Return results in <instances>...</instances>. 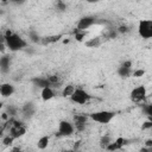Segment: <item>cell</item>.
I'll use <instances>...</instances> for the list:
<instances>
[{
	"instance_id": "obj_12",
	"label": "cell",
	"mask_w": 152,
	"mask_h": 152,
	"mask_svg": "<svg viewBox=\"0 0 152 152\" xmlns=\"http://www.w3.org/2000/svg\"><path fill=\"white\" fill-rule=\"evenodd\" d=\"M21 113L25 118H31L33 116V114L36 113V106L33 102H26L23 108H21Z\"/></svg>"
},
{
	"instance_id": "obj_28",
	"label": "cell",
	"mask_w": 152,
	"mask_h": 152,
	"mask_svg": "<svg viewBox=\"0 0 152 152\" xmlns=\"http://www.w3.org/2000/svg\"><path fill=\"white\" fill-rule=\"evenodd\" d=\"M12 152H23V151H21L19 147H13V148H12Z\"/></svg>"
},
{
	"instance_id": "obj_18",
	"label": "cell",
	"mask_w": 152,
	"mask_h": 152,
	"mask_svg": "<svg viewBox=\"0 0 152 152\" xmlns=\"http://www.w3.org/2000/svg\"><path fill=\"white\" fill-rule=\"evenodd\" d=\"M75 89H76V88H75L72 84L65 86V87L63 88V90H62V96H64V97H70V96L74 94Z\"/></svg>"
},
{
	"instance_id": "obj_17",
	"label": "cell",
	"mask_w": 152,
	"mask_h": 152,
	"mask_svg": "<svg viewBox=\"0 0 152 152\" xmlns=\"http://www.w3.org/2000/svg\"><path fill=\"white\" fill-rule=\"evenodd\" d=\"M49 142H50V138L48 135H43L38 139L37 141V147L39 150H45L48 146H49Z\"/></svg>"
},
{
	"instance_id": "obj_11",
	"label": "cell",
	"mask_w": 152,
	"mask_h": 152,
	"mask_svg": "<svg viewBox=\"0 0 152 152\" xmlns=\"http://www.w3.org/2000/svg\"><path fill=\"white\" fill-rule=\"evenodd\" d=\"M125 139L124 138H118V139H115L114 141H112L109 145H108V147L106 148L107 151H109V152H118L119 150H121L122 148V146L125 145Z\"/></svg>"
},
{
	"instance_id": "obj_13",
	"label": "cell",
	"mask_w": 152,
	"mask_h": 152,
	"mask_svg": "<svg viewBox=\"0 0 152 152\" xmlns=\"http://www.w3.org/2000/svg\"><path fill=\"white\" fill-rule=\"evenodd\" d=\"M14 90H15L14 86L11 84V83H4L0 87V94H1L2 97H10L11 95H13Z\"/></svg>"
},
{
	"instance_id": "obj_1",
	"label": "cell",
	"mask_w": 152,
	"mask_h": 152,
	"mask_svg": "<svg viewBox=\"0 0 152 152\" xmlns=\"http://www.w3.org/2000/svg\"><path fill=\"white\" fill-rule=\"evenodd\" d=\"M4 43L6 44V46L12 52H17L19 50H23L27 45L26 40L21 36H19L15 32H12L10 30H7L4 34Z\"/></svg>"
},
{
	"instance_id": "obj_21",
	"label": "cell",
	"mask_w": 152,
	"mask_h": 152,
	"mask_svg": "<svg viewBox=\"0 0 152 152\" xmlns=\"http://www.w3.org/2000/svg\"><path fill=\"white\" fill-rule=\"evenodd\" d=\"M110 142H112L110 137H109V135H104V137H102L101 140H100V146H101L102 148H107Z\"/></svg>"
},
{
	"instance_id": "obj_2",
	"label": "cell",
	"mask_w": 152,
	"mask_h": 152,
	"mask_svg": "<svg viewBox=\"0 0 152 152\" xmlns=\"http://www.w3.org/2000/svg\"><path fill=\"white\" fill-rule=\"evenodd\" d=\"M6 124H7L6 125L7 126V134L14 139L20 138L26 133V126L21 121H18L15 119H10Z\"/></svg>"
},
{
	"instance_id": "obj_25",
	"label": "cell",
	"mask_w": 152,
	"mask_h": 152,
	"mask_svg": "<svg viewBox=\"0 0 152 152\" xmlns=\"http://www.w3.org/2000/svg\"><path fill=\"white\" fill-rule=\"evenodd\" d=\"M7 109H8V113H10L8 115H15V114H17V108H15V107H11V106H10Z\"/></svg>"
},
{
	"instance_id": "obj_24",
	"label": "cell",
	"mask_w": 152,
	"mask_h": 152,
	"mask_svg": "<svg viewBox=\"0 0 152 152\" xmlns=\"http://www.w3.org/2000/svg\"><path fill=\"white\" fill-rule=\"evenodd\" d=\"M132 75H133V77H141L142 75H145V70H144V69H137V70H133Z\"/></svg>"
},
{
	"instance_id": "obj_27",
	"label": "cell",
	"mask_w": 152,
	"mask_h": 152,
	"mask_svg": "<svg viewBox=\"0 0 152 152\" xmlns=\"http://www.w3.org/2000/svg\"><path fill=\"white\" fill-rule=\"evenodd\" d=\"M146 146L147 147H152V140H146Z\"/></svg>"
},
{
	"instance_id": "obj_5",
	"label": "cell",
	"mask_w": 152,
	"mask_h": 152,
	"mask_svg": "<svg viewBox=\"0 0 152 152\" xmlns=\"http://www.w3.org/2000/svg\"><path fill=\"white\" fill-rule=\"evenodd\" d=\"M90 95L82 88H76L74 94L70 96V100L74 102V103H77V104H86L89 100H90Z\"/></svg>"
},
{
	"instance_id": "obj_23",
	"label": "cell",
	"mask_w": 152,
	"mask_h": 152,
	"mask_svg": "<svg viewBox=\"0 0 152 152\" xmlns=\"http://www.w3.org/2000/svg\"><path fill=\"white\" fill-rule=\"evenodd\" d=\"M13 141H14V138H12L11 135H5L4 138H2V144L5 145V146H10V145H12L13 144Z\"/></svg>"
},
{
	"instance_id": "obj_26",
	"label": "cell",
	"mask_w": 152,
	"mask_h": 152,
	"mask_svg": "<svg viewBox=\"0 0 152 152\" xmlns=\"http://www.w3.org/2000/svg\"><path fill=\"white\" fill-rule=\"evenodd\" d=\"M75 37H76V39H77V40H82V38L84 37V32H81V33H78V31H77Z\"/></svg>"
},
{
	"instance_id": "obj_9",
	"label": "cell",
	"mask_w": 152,
	"mask_h": 152,
	"mask_svg": "<svg viewBox=\"0 0 152 152\" xmlns=\"http://www.w3.org/2000/svg\"><path fill=\"white\" fill-rule=\"evenodd\" d=\"M116 72H118V75H119L120 77H122V78L129 77V76L132 75V72H133V71H132V62H131V61H125L124 63H121L120 66L118 68Z\"/></svg>"
},
{
	"instance_id": "obj_10",
	"label": "cell",
	"mask_w": 152,
	"mask_h": 152,
	"mask_svg": "<svg viewBox=\"0 0 152 152\" xmlns=\"http://www.w3.org/2000/svg\"><path fill=\"white\" fill-rule=\"evenodd\" d=\"M87 121H88V116L84 115V114H76L74 115V126L77 131L82 132L84 128H86V125H87Z\"/></svg>"
},
{
	"instance_id": "obj_4",
	"label": "cell",
	"mask_w": 152,
	"mask_h": 152,
	"mask_svg": "<svg viewBox=\"0 0 152 152\" xmlns=\"http://www.w3.org/2000/svg\"><path fill=\"white\" fill-rule=\"evenodd\" d=\"M138 33L142 39L152 38V19H142L138 24Z\"/></svg>"
},
{
	"instance_id": "obj_8",
	"label": "cell",
	"mask_w": 152,
	"mask_h": 152,
	"mask_svg": "<svg viewBox=\"0 0 152 152\" xmlns=\"http://www.w3.org/2000/svg\"><path fill=\"white\" fill-rule=\"evenodd\" d=\"M95 20H96V18L94 15H84V17H82L77 23V30L76 31L84 32L87 28H89L95 23Z\"/></svg>"
},
{
	"instance_id": "obj_7",
	"label": "cell",
	"mask_w": 152,
	"mask_h": 152,
	"mask_svg": "<svg viewBox=\"0 0 152 152\" xmlns=\"http://www.w3.org/2000/svg\"><path fill=\"white\" fill-rule=\"evenodd\" d=\"M75 126L74 124H71L68 120H62L58 124V135L61 137H69L71 134H74L75 132Z\"/></svg>"
},
{
	"instance_id": "obj_14",
	"label": "cell",
	"mask_w": 152,
	"mask_h": 152,
	"mask_svg": "<svg viewBox=\"0 0 152 152\" xmlns=\"http://www.w3.org/2000/svg\"><path fill=\"white\" fill-rule=\"evenodd\" d=\"M32 83L36 86V87H39V88H46V87H51L50 84V81L48 77H34L32 78Z\"/></svg>"
},
{
	"instance_id": "obj_15",
	"label": "cell",
	"mask_w": 152,
	"mask_h": 152,
	"mask_svg": "<svg viewBox=\"0 0 152 152\" xmlns=\"http://www.w3.org/2000/svg\"><path fill=\"white\" fill-rule=\"evenodd\" d=\"M10 65H11V58L8 56H2L0 58V70L2 74H6L10 71Z\"/></svg>"
},
{
	"instance_id": "obj_29",
	"label": "cell",
	"mask_w": 152,
	"mask_h": 152,
	"mask_svg": "<svg viewBox=\"0 0 152 152\" xmlns=\"http://www.w3.org/2000/svg\"><path fill=\"white\" fill-rule=\"evenodd\" d=\"M66 152H74V151H66Z\"/></svg>"
},
{
	"instance_id": "obj_22",
	"label": "cell",
	"mask_w": 152,
	"mask_h": 152,
	"mask_svg": "<svg viewBox=\"0 0 152 152\" xmlns=\"http://www.w3.org/2000/svg\"><path fill=\"white\" fill-rule=\"evenodd\" d=\"M61 36H52V37H45V38H42V43L43 44H48V43H55L59 39Z\"/></svg>"
},
{
	"instance_id": "obj_3",
	"label": "cell",
	"mask_w": 152,
	"mask_h": 152,
	"mask_svg": "<svg viewBox=\"0 0 152 152\" xmlns=\"http://www.w3.org/2000/svg\"><path fill=\"white\" fill-rule=\"evenodd\" d=\"M114 116H115V113L112 110H99V112H94V113L89 114V118L93 121L102 124V125L109 124L114 119Z\"/></svg>"
},
{
	"instance_id": "obj_6",
	"label": "cell",
	"mask_w": 152,
	"mask_h": 152,
	"mask_svg": "<svg viewBox=\"0 0 152 152\" xmlns=\"http://www.w3.org/2000/svg\"><path fill=\"white\" fill-rule=\"evenodd\" d=\"M146 94H147V91H146L145 86H138V87L133 88V90L129 94V97L133 102L140 103L146 99Z\"/></svg>"
},
{
	"instance_id": "obj_20",
	"label": "cell",
	"mask_w": 152,
	"mask_h": 152,
	"mask_svg": "<svg viewBox=\"0 0 152 152\" xmlns=\"http://www.w3.org/2000/svg\"><path fill=\"white\" fill-rule=\"evenodd\" d=\"M86 45L88 48H95L97 45H100V38L99 37H94V38H90L89 40L86 42Z\"/></svg>"
},
{
	"instance_id": "obj_19",
	"label": "cell",
	"mask_w": 152,
	"mask_h": 152,
	"mask_svg": "<svg viewBox=\"0 0 152 152\" xmlns=\"http://www.w3.org/2000/svg\"><path fill=\"white\" fill-rule=\"evenodd\" d=\"M142 109H144V113H145V115L148 118V121H150V122H152V103L145 104Z\"/></svg>"
},
{
	"instance_id": "obj_16",
	"label": "cell",
	"mask_w": 152,
	"mask_h": 152,
	"mask_svg": "<svg viewBox=\"0 0 152 152\" xmlns=\"http://www.w3.org/2000/svg\"><path fill=\"white\" fill-rule=\"evenodd\" d=\"M40 96H42V100L43 101H49L51 99L55 97V91L51 87H46V88H43L42 89V93H40Z\"/></svg>"
}]
</instances>
